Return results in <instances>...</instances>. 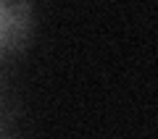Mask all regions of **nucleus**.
<instances>
[{
  "mask_svg": "<svg viewBox=\"0 0 158 139\" xmlns=\"http://www.w3.org/2000/svg\"><path fill=\"white\" fill-rule=\"evenodd\" d=\"M0 137H3V118H0Z\"/></svg>",
  "mask_w": 158,
  "mask_h": 139,
  "instance_id": "obj_2",
  "label": "nucleus"
},
{
  "mask_svg": "<svg viewBox=\"0 0 158 139\" xmlns=\"http://www.w3.org/2000/svg\"><path fill=\"white\" fill-rule=\"evenodd\" d=\"M32 24H34L32 3L0 0V66L27 45Z\"/></svg>",
  "mask_w": 158,
  "mask_h": 139,
  "instance_id": "obj_1",
  "label": "nucleus"
}]
</instances>
